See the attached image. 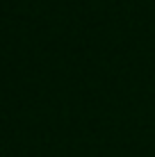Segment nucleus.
I'll return each instance as SVG.
<instances>
[]
</instances>
